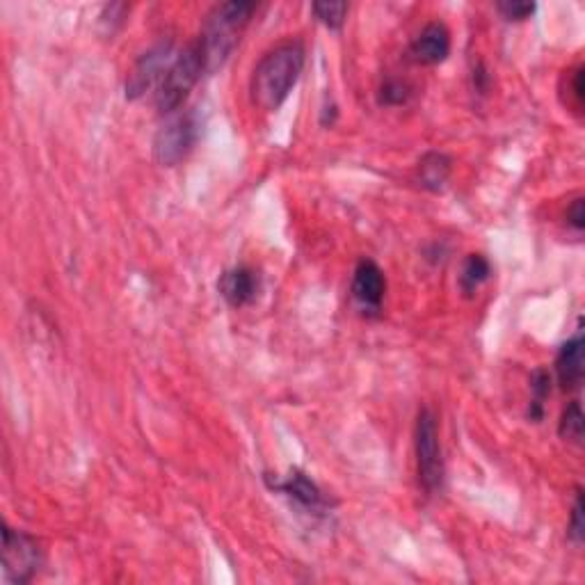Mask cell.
<instances>
[{
  "mask_svg": "<svg viewBox=\"0 0 585 585\" xmlns=\"http://www.w3.org/2000/svg\"><path fill=\"white\" fill-rule=\"evenodd\" d=\"M304 69V46L284 42L256 64L252 74V99L263 110H277L288 99Z\"/></svg>",
  "mask_w": 585,
  "mask_h": 585,
  "instance_id": "6da1fadb",
  "label": "cell"
},
{
  "mask_svg": "<svg viewBox=\"0 0 585 585\" xmlns=\"http://www.w3.org/2000/svg\"><path fill=\"white\" fill-rule=\"evenodd\" d=\"M254 10H256L254 3L231 0V3L215 5L213 10L208 12L202 37H199V44H202L206 60V71H215L227 62L231 51H234L236 44L240 42V35H243L247 23H250Z\"/></svg>",
  "mask_w": 585,
  "mask_h": 585,
  "instance_id": "7a4b0ae2",
  "label": "cell"
},
{
  "mask_svg": "<svg viewBox=\"0 0 585 585\" xmlns=\"http://www.w3.org/2000/svg\"><path fill=\"white\" fill-rule=\"evenodd\" d=\"M206 71V60L202 44L192 42L181 53H176L174 62L170 69L165 71L163 80H160L156 87V108L167 115V112H174L181 106L183 101L188 99L192 87L197 85V80L202 78Z\"/></svg>",
  "mask_w": 585,
  "mask_h": 585,
  "instance_id": "3957f363",
  "label": "cell"
},
{
  "mask_svg": "<svg viewBox=\"0 0 585 585\" xmlns=\"http://www.w3.org/2000/svg\"><path fill=\"white\" fill-rule=\"evenodd\" d=\"M416 462H419V480L423 490L435 494L444 485V458L439 444L437 416L430 410H421L416 419Z\"/></svg>",
  "mask_w": 585,
  "mask_h": 585,
  "instance_id": "277c9868",
  "label": "cell"
},
{
  "mask_svg": "<svg viewBox=\"0 0 585 585\" xmlns=\"http://www.w3.org/2000/svg\"><path fill=\"white\" fill-rule=\"evenodd\" d=\"M42 565V549L37 540L23 531L3 526V583L23 585L35 579Z\"/></svg>",
  "mask_w": 585,
  "mask_h": 585,
  "instance_id": "5b68a950",
  "label": "cell"
},
{
  "mask_svg": "<svg viewBox=\"0 0 585 585\" xmlns=\"http://www.w3.org/2000/svg\"><path fill=\"white\" fill-rule=\"evenodd\" d=\"M197 133L199 124L192 112L170 119V122L156 133L154 158L165 167H174L176 163H181V160L188 156L192 144L197 142Z\"/></svg>",
  "mask_w": 585,
  "mask_h": 585,
  "instance_id": "8992f818",
  "label": "cell"
},
{
  "mask_svg": "<svg viewBox=\"0 0 585 585\" xmlns=\"http://www.w3.org/2000/svg\"><path fill=\"white\" fill-rule=\"evenodd\" d=\"M174 44L167 39V42H158L151 46L142 58L135 62V67L126 80V99H140V96L147 94L151 87H158L160 80H163L165 71L170 69L174 62Z\"/></svg>",
  "mask_w": 585,
  "mask_h": 585,
  "instance_id": "52a82bcc",
  "label": "cell"
},
{
  "mask_svg": "<svg viewBox=\"0 0 585 585\" xmlns=\"http://www.w3.org/2000/svg\"><path fill=\"white\" fill-rule=\"evenodd\" d=\"M384 291H387V279L375 261H359L352 277V295L359 302V307L368 311H380Z\"/></svg>",
  "mask_w": 585,
  "mask_h": 585,
  "instance_id": "ba28073f",
  "label": "cell"
},
{
  "mask_svg": "<svg viewBox=\"0 0 585 585\" xmlns=\"http://www.w3.org/2000/svg\"><path fill=\"white\" fill-rule=\"evenodd\" d=\"M451 51V35L444 23H428L412 42V58L421 64H439Z\"/></svg>",
  "mask_w": 585,
  "mask_h": 585,
  "instance_id": "9c48e42d",
  "label": "cell"
},
{
  "mask_svg": "<svg viewBox=\"0 0 585 585\" xmlns=\"http://www.w3.org/2000/svg\"><path fill=\"white\" fill-rule=\"evenodd\" d=\"M218 288L222 298L227 300L231 307H245V304H250L256 298V293H259V277H256L254 270L240 266L224 272Z\"/></svg>",
  "mask_w": 585,
  "mask_h": 585,
  "instance_id": "30bf717a",
  "label": "cell"
},
{
  "mask_svg": "<svg viewBox=\"0 0 585 585\" xmlns=\"http://www.w3.org/2000/svg\"><path fill=\"white\" fill-rule=\"evenodd\" d=\"M556 375L563 389H576L583 382L585 359H583V334L576 332L570 341L563 343L556 357Z\"/></svg>",
  "mask_w": 585,
  "mask_h": 585,
  "instance_id": "8fae6325",
  "label": "cell"
},
{
  "mask_svg": "<svg viewBox=\"0 0 585 585\" xmlns=\"http://www.w3.org/2000/svg\"><path fill=\"white\" fill-rule=\"evenodd\" d=\"M275 487L279 492H284L300 503L304 508H311V510H318L325 506V499H323V492L318 490V485L314 480L307 478L302 474V471H291L284 483H275Z\"/></svg>",
  "mask_w": 585,
  "mask_h": 585,
  "instance_id": "7c38bea8",
  "label": "cell"
},
{
  "mask_svg": "<svg viewBox=\"0 0 585 585\" xmlns=\"http://www.w3.org/2000/svg\"><path fill=\"white\" fill-rule=\"evenodd\" d=\"M448 176H451V158L439 151H430V154L419 160V181L423 188L428 190H442L446 186Z\"/></svg>",
  "mask_w": 585,
  "mask_h": 585,
  "instance_id": "4fadbf2b",
  "label": "cell"
},
{
  "mask_svg": "<svg viewBox=\"0 0 585 585\" xmlns=\"http://www.w3.org/2000/svg\"><path fill=\"white\" fill-rule=\"evenodd\" d=\"M492 275L490 261L480 254H471L462 266V275H460V288L467 295H474L480 286H483L487 279Z\"/></svg>",
  "mask_w": 585,
  "mask_h": 585,
  "instance_id": "5bb4252c",
  "label": "cell"
},
{
  "mask_svg": "<svg viewBox=\"0 0 585 585\" xmlns=\"http://www.w3.org/2000/svg\"><path fill=\"white\" fill-rule=\"evenodd\" d=\"M558 432L565 442H572V444L583 442V412L579 403L567 405V410L563 412V419H560Z\"/></svg>",
  "mask_w": 585,
  "mask_h": 585,
  "instance_id": "9a60e30c",
  "label": "cell"
},
{
  "mask_svg": "<svg viewBox=\"0 0 585 585\" xmlns=\"http://www.w3.org/2000/svg\"><path fill=\"white\" fill-rule=\"evenodd\" d=\"M311 12L316 14V19L320 23H325L330 30H339L343 26V21H346V14H348V3H332V0H320V3L311 5Z\"/></svg>",
  "mask_w": 585,
  "mask_h": 585,
  "instance_id": "2e32d148",
  "label": "cell"
},
{
  "mask_svg": "<svg viewBox=\"0 0 585 585\" xmlns=\"http://www.w3.org/2000/svg\"><path fill=\"white\" fill-rule=\"evenodd\" d=\"M410 99V87L407 83H400V80H387L380 90V103L384 106H403V103Z\"/></svg>",
  "mask_w": 585,
  "mask_h": 585,
  "instance_id": "e0dca14e",
  "label": "cell"
},
{
  "mask_svg": "<svg viewBox=\"0 0 585 585\" xmlns=\"http://www.w3.org/2000/svg\"><path fill=\"white\" fill-rule=\"evenodd\" d=\"M496 10L503 14V19L508 21H524L528 16H533L535 3H522V0H501L496 5Z\"/></svg>",
  "mask_w": 585,
  "mask_h": 585,
  "instance_id": "ac0fdd59",
  "label": "cell"
},
{
  "mask_svg": "<svg viewBox=\"0 0 585 585\" xmlns=\"http://www.w3.org/2000/svg\"><path fill=\"white\" fill-rule=\"evenodd\" d=\"M549 389H551V378H549V373L547 371H535V375H533V391H535V400H533V405H535V412L531 414V416H535V419H540V414H542V400H544V396L549 394Z\"/></svg>",
  "mask_w": 585,
  "mask_h": 585,
  "instance_id": "d6986e66",
  "label": "cell"
},
{
  "mask_svg": "<svg viewBox=\"0 0 585 585\" xmlns=\"http://www.w3.org/2000/svg\"><path fill=\"white\" fill-rule=\"evenodd\" d=\"M585 535V524H583V494L579 492L574 501V510H572V522H570V540L574 544H581Z\"/></svg>",
  "mask_w": 585,
  "mask_h": 585,
  "instance_id": "ffe728a7",
  "label": "cell"
},
{
  "mask_svg": "<svg viewBox=\"0 0 585 585\" xmlns=\"http://www.w3.org/2000/svg\"><path fill=\"white\" fill-rule=\"evenodd\" d=\"M567 220H570V224L572 227L576 229V231H581L583 229V224H585V211H583V199H576V202L567 208Z\"/></svg>",
  "mask_w": 585,
  "mask_h": 585,
  "instance_id": "44dd1931",
  "label": "cell"
}]
</instances>
